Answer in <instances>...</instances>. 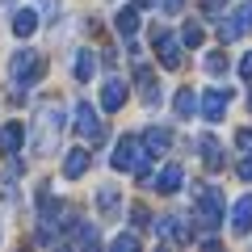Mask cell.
Segmentation results:
<instances>
[{
    "instance_id": "f546056e",
    "label": "cell",
    "mask_w": 252,
    "mask_h": 252,
    "mask_svg": "<svg viewBox=\"0 0 252 252\" xmlns=\"http://www.w3.org/2000/svg\"><path fill=\"white\" fill-rule=\"evenodd\" d=\"M235 147H240V152H252V130H240V135H235Z\"/></svg>"
},
{
    "instance_id": "277c9868",
    "label": "cell",
    "mask_w": 252,
    "mask_h": 252,
    "mask_svg": "<svg viewBox=\"0 0 252 252\" xmlns=\"http://www.w3.org/2000/svg\"><path fill=\"white\" fill-rule=\"evenodd\" d=\"M72 126H76V135H84L89 143H101V139H105V126H101L97 105H93V101H76V109H72Z\"/></svg>"
},
{
    "instance_id": "4dcf8cb0",
    "label": "cell",
    "mask_w": 252,
    "mask_h": 252,
    "mask_svg": "<svg viewBox=\"0 0 252 252\" xmlns=\"http://www.w3.org/2000/svg\"><path fill=\"white\" fill-rule=\"evenodd\" d=\"M235 172H240V181H252V156H248V160H240V164H235Z\"/></svg>"
},
{
    "instance_id": "836d02e7",
    "label": "cell",
    "mask_w": 252,
    "mask_h": 252,
    "mask_svg": "<svg viewBox=\"0 0 252 252\" xmlns=\"http://www.w3.org/2000/svg\"><path fill=\"white\" fill-rule=\"evenodd\" d=\"M248 109H252V97H248Z\"/></svg>"
},
{
    "instance_id": "4316f807",
    "label": "cell",
    "mask_w": 252,
    "mask_h": 252,
    "mask_svg": "<svg viewBox=\"0 0 252 252\" xmlns=\"http://www.w3.org/2000/svg\"><path fill=\"white\" fill-rule=\"evenodd\" d=\"M130 223L135 227H152V210L147 206H130Z\"/></svg>"
},
{
    "instance_id": "8992f818",
    "label": "cell",
    "mask_w": 252,
    "mask_h": 252,
    "mask_svg": "<svg viewBox=\"0 0 252 252\" xmlns=\"http://www.w3.org/2000/svg\"><path fill=\"white\" fill-rule=\"evenodd\" d=\"M219 34H223V42H235V38L252 34V0H244V4H235V9L227 13V21L219 26Z\"/></svg>"
},
{
    "instance_id": "44dd1931",
    "label": "cell",
    "mask_w": 252,
    "mask_h": 252,
    "mask_svg": "<svg viewBox=\"0 0 252 252\" xmlns=\"http://www.w3.org/2000/svg\"><path fill=\"white\" fill-rule=\"evenodd\" d=\"M114 26H118V34H122V38H135V34H139V4L118 9V13H114Z\"/></svg>"
},
{
    "instance_id": "7a4b0ae2",
    "label": "cell",
    "mask_w": 252,
    "mask_h": 252,
    "mask_svg": "<svg viewBox=\"0 0 252 252\" xmlns=\"http://www.w3.org/2000/svg\"><path fill=\"white\" fill-rule=\"evenodd\" d=\"M42 76H46V55L42 51H34V46H17V51L9 55V84H17V93L42 84Z\"/></svg>"
},
{
    "instance_id": "1f68e13d",
    "label": "cell",
    "mask_w": 252,
    "mask_h": 252,
    "mask_svg": "<svg viewBox=\"0 0 252 252\" xmlns=\"http://www.w3.org/2000/svg\"><path fill=\"white\" fill-rule=\"evenodd\" d=\"M160 9H164V13H172V17H177V13L185 9V0H160Z\"/></svg>"
},
{
    "instance_id": "d4e9b609",
    "label": "cell",
    "mask_w": 252,
    "mask_h": 252,
    "mask_svg": "<svg viewBox=\"0 0 252 252\" xmlns=\"http://www.w3.org/2000/svg\"><path fill=\"white\" fill-rule=\"evenodd\" d=\"M34 9H38L42 21H55V17H59V0H34Z\"/></svg>"
},
{
    "instance_id": "2e32d148",
    "label": "cell",
    "mask_w": 252,
    "mask_h": 252,
    "mask_svg": "<svg viewBox=\"0 0 252 252\" xmlns=\"http://www.w3.org/2000/svg\"><path fill=\"white\" fill-rule=\"evenodd\" d=\"M21 147H26V130H21V122H4V126H0V152L17 156Z\"/></svg>"
},
{
    "instance_id": "52a82bcc",
    "label": "cell",
    "mask_w": 252,
    "mask_h": 252,
    "mask_svg": "<svg viewBox=\"0 0 252 252\" xmlns=\"http://www.w3.org/2000/svg\"><path fill=\"white\" fill-rule=\"evenodd\" d=\"M139 143H143L139 135H122V139L114 143V156H109V168H118V172H130V168H135L139 160H143Z\"/></svg>"
},
{
    "instance_id": "9a60e30c",
    "label": "cell",
    "mask_w": 252,
    "mask_h": 252,
    "mask_svg": "<svg viewBox=\"0 0 252 252\" xmlns=\"http://www.w3.org/2000/svg\"><path fill=\"white\" fill-rule=\"evenodd\" d=\"M198 152H202V164H206L210 172H219V168L227 164V156H223V143H219L215 135H202V139H198Z\"/></svg>"
},
{
    "instance_id": "d6a6232c",
    "label": "cell",
    "mask_w": 252,
    "mask_h": 252,
    "mask_svg": "<svg viewBox=\"0 0 252 252\" xmlns=\"http://www.w3.org/2000/svg\"><path fill=\"white\" fill-rule=\"evenodd\" d=\"M135 4H139V9H152V4H156V0H135Z\"/></svg>"
},
{
    "instance_id": "8fae6325",
    "label": "cell",
    "mask_w": 252,
    "mask_h": 252,
    "mask_svg": "<svg viewBox=\"0 0 252 252\" xmlns=\"http://www.w3.org/2000/svg\"><path fill=\"white\" fill-rule=\"evenodd\" d=\"M122 105H126V80L122 76H109V80L101 84V109H105V114H118Z\"/></svg>"
},
{
    "instance_id": "7c38bea8",
    "label": "cell",
    "mask_w": 252,
    "mask_h": 252,
    "mask_svg": "<svg viewBox=\"0 0 252 252\" xmlns=\"http://www.w3.org/2000/svg\"><path fill=\"white\" fill-rule=\"evenodd\" d=\"M181 185H185V168H181V164H164V168L152 177V189H156V193H177Z\"/></svg>"
},
{
    "instance_id": "d6986e66",
    "label": "cell",
    "mask_w": 252,
    "mask_h": 252,
    "mask_svg": "<svg viewBox=\"0 0 252 252\" xmlns=\"http://www.w3.org/2000/svg\"><path fill=\"white\" fill-rule=\"evenodd\" d=\"M143 147L152 156H164L172 147V130H164V126H147V130H143Z\"/></svg>"
},
{
    "instance_id": "83f0119b",
    "label": "cell",
    "mask_w": 252,
    "mask_h": 252,
    "mask_svg": "<svg viewBox=\"0 0 252 252\" xmlns=\"http://www.w3.org/2000/svg\"><path fill=\"white\" fill-rule=\"evenodd\" d=\"M114 248H122V252H126V248H139V235H135V231H122V235H114Z\"/></svg>"
},
{
    "instance_id": "9c48e42d",
    "label": "cell",
    "mask_w": 252,
    "mask_h": 252,
    "mask_svg": "<svg viewBox=\"0 0 252 252\" xmlns=\"http://www.w3.org/2000/svg\"><path fill=\"white\" fill-rule=\"evenodd\" d=\"M227 101H231V89H206V93H202V101H198V109H202L206 122H223Z\"/></svg>"
},
{
    "instance_id": "e0dca14e",
    "label": "cell",
    "mask_w": 252,
    "mask_h": 252,
    "mask_svg": "<svg viewBox=\"0 0 252 252\" xmlns=\"http://www.w3.org/2000/svg\"><path fill=\"white\" fill-rule=\"evenodd\" d=\"M89 164H93V156L84 152V147H72V152L63 156V177H67V181L84 177V172H89Z\"/></svg>"
},
{
    "instance_id": "5b68a950",
    "label": "cell",
    "mask_w": 252,
    "mask_h": 252,
    "mask_svg": "<svg viewBox=\"0 0 252 252\" xmlns=\"http://www.w3.org/2000/svg\"><path fill=\"white\" fill-rule=\"evenodd\" d=\"M152 46H156V59H160V67H168V72H177V67H181V42L172 38V30L156 26V30H152Z\"/></svg>"
},
{
    "instance_id": "30bf717a",
    "label": "cell",
    "mask_w": 252,
    "mask_h": 252,
    "mask_svg": "<svg viewBox=\"0 0 252 252\" xmlns=\"http://www.w3.org/2000/svg\"><path fill=\"white\" fill-rule=\"evenodd\" d=\"M72 76H76V84H89L93 76H97V51H93V46H76V55H72Z\"/></svg>"
},
{
    "instance_id": "3957f363",
    "label": "cell",
    "mask_w": 252,
    "mask_h": 252,
    "mask_svg": "<svg viewBox=\"0 0 252 252\" xmlns=\"http://www.w3.org/2000/svg\"><path fill=\"white\" fill-rule=\"evenodd\" d=\"M193 210H198V223L215 231V227L227 219L223 215V193H219V185H198V189H193Z\"/></svg>"
},
{
    "instance_id": "484cf974",
    "label": "cell",
    "mask_w": 252,
    "mask_h": 252,
    "mask_svg": "<svg viewBox=\"0 0 252 252\" xmlns=\"http://www.w3.org/2000/svg\"><path fill=\"white\" fill-rule=\"evenodd\" d=\"M206 72H210V76H223V72H227V55L210 51V55H206Z\"/></svg>"
},
{
    "instance_id": "f1b7e54d",
    "label": "cell",
    "mask_w": 252,
    "mask_h": 252,
    "mask_svg": "<svg viewBox=\"0 0 252 252\" xmlns=\"http://www.w3.org/2000/svg\"><path fill=\"white\" fill-rule=\"evenodd\" d=\"M240 80L252 84V51H244V59H240Z\"/></svg>"
},
{
    "instance_id": "5bb4252c",
    "label": "cell",
    "mask_w": 252,
    "mask_h": 252,
    "mask_svg": "<svg viewBox=\"0 0 252 252\" xmlns=\"http://www.w3.org/2000/svg\"><path fill=\"white\" fill-rule=\"evenodd\" d=\"M97 215L101 219H118L122 215V193H118V185H101L97 189Z\"/></svg>"
},
{
    "instance_id": "4fadbf2b",
    "label": "cell",
    "mask_w": 252,
    "mask_h": 252,
    "mask_svg": "<svg viewBox=\"0 0 252 252\" xmlns=\"http://www.w3.org/2000/svg\"><path fill=\"white\" fill-rule=\"evenodd\" d=\"M227 223H231V235H248L252 231V193H244L231 206V219H227Z\"/></svg>"
},
{
    "instance_id": "ba28073f",
    "label": "cell",
    "mask_w": 252,
    "mask_h": 252,
    "mask_svg": "<svg viewBox=\"0 0 252 252\" xmlns=\"http://www.w3.org/2000/svg\"><path fill=\"white\" fill-rule=\"evenodd\" d=\"M152 227H156V235H160L164 244H189V240H193L189 219H181V215H160Z\"/></svg>"
},
{
    "instance_id": "ffe728a7",
    "label": "cell",
    "mask_w": 252,
    "mask_h": 252,
    "mask_svg": "<svg viewBox=\"0 0 252 252\" xmlns=\"http://www.w3.org/2000/svg\"><path fill=\"white\" fill-rule=\"evenodd\" d=\"M172 114H177L181 122H189V118L198 114V93H193V89H177V97H172Z\"/></svg>"
},
{
    "instance_id": "cb8c5ba5",
    "label": "cell",
    "mask_w": 252,
    "mask_h": 252,
    "mask_svg": "<svg viewBox=\"0 0 252 252\" xmlns=\"http://www.w3.org/2000/svg\"><path fill=\"white\" fill-rule=\"evenodd\" d=\"M202 38H206V30H202L198 21H189V26L181 30V46H189V51H198V46H202Z\"/></svg>"
},
{
    "instance_id": "603a6c76",
    "label": "cell",
    "mask_w": 252,
    "mask_h": 252,
    "mask_svg": "<svg viewBox=\"0 0 252 252\" xmlns=\"http://www.w3.org/2000/svg\"><path fill=\"white\" fill-rule=\"evenodd\" d=\"M72 244H76V248H97L101 235H97V227H93V223H76L72 227Z\"/></svg>"
},
{
    "instance_id": "6da1fadb",
    "label": "cell",
    "mask_w": 252,
    "mask_h": 252,
    "mask_svg": "<svg viewBox=\"0 0 252 252\" xmlns=\"http://www.w3.org/2000/svg\"><path fill=\"white\" fill-rule=\"evenodd\" d=\"M67 122H72V118H67V109H63V101L46 97L42 109H38V118H34V152L38 156H55V147H59Z\"/></svg>"
},
{
    "instance_id": "ac0fdd59",
    "label": "cell",
    "mask_w": 252,
    "mask_h": 252,
    "mask_svg": "<svg viewBox=\"0 0 252 252\" xmlns=\"http://www.w3.org/2000/svg\"><path fill=\"white\" fill-rule=\"evenodd\" d=\"M135 89H139V97H143V105H156V101H160V84H156L152 67H139L135 72Z\"/></svg>"
},
{
    "instance_id": "7402d4cb",
    "label": "cell",
    "mask_w": 252,
    "mask_h": 252,
    "mask_svg": "<svg viewBox=\"0 0 252 252\" xmlns=\"http://www.w3.org/2000/svg\"><path fill=\"white\" fill-rule=\"evenodd\" d=\"M38 26H42L38 9H17V13H13V34H17V38H30Z\"/></svg>"
}]
</instances>
